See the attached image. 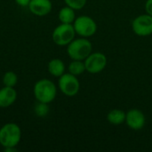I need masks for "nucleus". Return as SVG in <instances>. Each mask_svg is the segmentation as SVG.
Returning <instances> with one entry per match:
<instances>
[{
    "label": "nucleus",
    "mask_w": 152,
    "mask_h": 152,
    "mask_svg": "<svg viewBox=\"0 0 152 152\" xmlns=\"http://www.w3.org/2000/svg\"><path fill=\"white\" fill-rule=\"evenodd\" d=\"M86 70L85 61L78 60H72V61L69 65V72L76 77L82 75Z\"/></svg>",
    "instance_id": "nucleus-15"
},
{
    "label": "nucleus",
    "mask_w": 152,
    "mask_h": 152,
    "mask_svg": "<svg viewBox=\"0 0 152 152\" xmlns=\"http://www.w3.org/2000/svg\"><path fill=\"white\" fill-rule=\"evenodd\" d=\"M30 1H31V0H15V3H16L19 6L27 7V6H28Z\"/></svg>",
    "instance_id": "nucleus-20"
},
{
    "label": "nucleus",
    "mask_w": 152,
    "mask_h": 152,
    "mask_svg": "<svg viewBox=\"0 0 152 152\" xmlns=\"http://www.w3.org/2000/svg\"><path fill=\"white\" fill-rule=\"evenodd\" d=\"M49 106L48 103H45V102H39L35 106V113L37 117L39 118H45L47 116V114L49 113Z\"/></svg>",
    "instance_id": "nucleus-17"
},
{
    "label": "nucleus",
    "mask_w": 152,
    "mask_h": 152,
    "mask_svg": "<svg viewBox=\"0 0 152 152\" xmlns=\"http://www.w3.org/2000/svg\"><path fill=\"white\" fill-rule=\"evenodd\" d=\"M145 10L146 12L152 16V0H147L145 3Z\"/></svg>",
    "instance_id": "nucleus-19"
},
{
    "label": "nucleus",
    "mask_w": 152,
    "mask_h": 152,
    "mask_svg": "<svg viewBox=\"0 0 152 152\" xmlns=\"http://www.w3.org/2000/svg\"><path fill=\"white\" fill-rule=\"evenodd\" d=\"M146 122L145 115L138 109H132L126 112V123L133 130H141L144 127Z\"/></svg>",
    "instance_id": "nucleus-9"
},
{
    "label": "nucleus",
    "mask_w": 152,
    "mask_h": 152,
    "mask_svg": "<svg viewBox=\"0 0 152 152\" xmlns=\"http://www.w3.org/2000/svg\"><path fill=\"white\" fill-rule=\"evenodd\" d=\"M48 71L52 76L60 77L65 73V64L61 59H53L48 63Z\"/></svg>",
    "instance_id": "nucleus-12"
},
{
    "label": "nucleus",
    "mask_w": 152,
    "mask_h": 152,
    "mask_svg": "<svg viewBox=\"0 0 152 152\" xmlns=\"http://www.w3.org/2000/svg\"><path fill=\"white\" fill-rule=\"evenodd\" d=\"M134 33L139 37H148L152 35V16L149 13L141 14L134 18L132 22Z\"/></svg>",
    "instance_id": "nucleus-8"
},
{
    "label": "nucleus",
    "mask_w": 152,
    "mask_h": 152,
    "mask_svg": "<svg viewBox=\"0 0 152 152\" xmlns=\"http://www.w3.org/2000/svg\"><path fill=\"white\" fill-rule=\"evenodd\" d=\"M86 70L91 74H97L102 72L107 66V57L100 52L91 53L84 61Z\"/></svg>",
    "instance_id": "nucleus-7"
},
{
    "label": "nucleus",
    "mask_w": 152,
    "mask_h": 152,
    "mask_svg": "<svg viewBox=\"0 0 152 152\" xmlns=\"http://www.w3.org/2000/svg\"><path fill=\"white\" fill-rule=\"evenodd\" d=\"M28 7L34 15L43 17L51 12L53 4L51 0H31Z\"/></svg>",
    "instance_id": "nucleus-10"
},
{
    "label": "nucleus",
    "mask_w": 152,
    "mask_h": 152,
    "mask_svg": "<svg viewBox=\"0 0 152 152\" xmlns=\"http://www.w3.org/2000/svg\"><path fill=\"white\" fill-rule=\"evenodd\" d=\"M33 93L37 102L49 104L55 99L57 88L55 84L50 79L42 78L34 85Z\"/></svg>",
    "instance_id": "nucleus-1"
},
{
    "label": "nucleus",
    "mask_w": 152,
    "mask_h": 152,
    "mask_svg": "<svg viewBox=\"0 0 152 152\" xmlns=\"http://www.w3.org/2000/svg\"><path fill=\"white\" fill-rule=\"evenodd\" d=\"M21 139L20 127L15 123H7L0 128V145L4 148L16 147Z\"/></svg>",
    "instance_id": "nucleus-3"
},
{
    "label": "nucleus",
    "mask_w": 152,
    "mask_h": 152,
    "mask_svg": "<svg viewBox=\"0 0 152 152\" xmlns=\"http://www.w3.org/2000/svg\"><path fill=\"white\" fill-rule=\"evenodd\" d=\"M92 50V43L85 37L73 39L67 45V53L71 60L85 61Z\"/></svg>",
    "instance_id": "nucleus-2"
},
{
    "label": "nucleus",
    "mask_w": 152,
    "mask_h": 152,
    "mask_svg": "<svg viewBox=\"0 0 152 152\" xmlns=\"http://www.w3.org/2000/svg\"><path fill=\"white\" fill-rule=\"evenodd\" d=\"M58 18L59 20L61 23H66V24H72L76 19V13L75 10L68 5L62 7L58 13Z\"/></svg>",
    "instance_id": "nucleus-13"
},
{
    "label": "nucleus",
    "mask_w": 152,
    "mask_h": 152,
    "mask_svg": "<svg viewBox=\"0 0 152 152\" xmlns=\"http://www.w3.org/2000/svg\"><path fill=\"white\" fill-rule=\"evenodd\" d=\"M126 113L121 110H112L107 115V120L113 126H120L126 122Z\"/></svg>",
    "instance_id": "nucleus-14"
},
{
    "label": "nucleus",
    "mask_w": 152,
    "mask_h": 152,
    "mask_svg": "<svg viewBox=\"0 0 152 152\" xmlns=\"http://www.w3.org/2000/svg\"><path fill=\"white\" fill-rule=\"evenodd\" d=\"M76 34L82 37H89L94 36L97 31V24L95 20L87 15H82L75 19L73 22Z\"/></svg>",
    "instance_id": "nucleus-5"
},
{
    "label": "nucleus",
    "mask_w": 152,
    "mask_h": 152,
    "mask_svg": "<svg viewBox=\"0 0 152 152\" xmlns=\"http://www.w3.org/2000/svg\"><path fill=\"white\" fill-rule=\"evenodd\" d=\"M66 5L73 8L74 10H81L86 4L87 0H64Z\"/></svg>",
    "instance_id": "nucleus-18"
},
{
    "label": "nucleus",
    "mask_w": 152,
    "mask_h": 152,
    "mask_svg": "<svg viewBox=\"0 0 152 152\" xmlns=\"http://www.w3.org/2000/svg\"><path fill=\"white\" fill-rule=\"evenodd\" d=\"M18 82V77L13 71H7L3 76V84L5 86L14 87Z\"/></svg>",
    "instance_id": "nucleus-16"
},
{
    "label": "nucleus",
    "mask_w": 152,
    "mask_h": 152,
    "mask_svg": "<svg viewBox=\"0 0 152 152\" xmlns=\"http://www.w3.org/2000/svg\"><path fill=\"white\" fill-rule=\"evenodd\" d=\"M58 86L61 92L68 96L73 97L77 95L80 89V83L77 79V77L69 73H64L59 77Z\"/></svg>",
    "instance_id": "nucleus-6"
},
{
    "label": "nucleus",
    "mask_w": 152,
    "mask_h": 152,
    "mask_svg": "<svg viewBox=\"0 0 152 152\" xmlns=\"http://www.w3.org/2000/svg\"><path fill=\"white\" fill-rule=\"evenodd\" d=\"M17 99V92L13 87L4 86L0 89V108L12 106Z\"/></svg>",
    "instance_id": "nucleus-11"
},
{
    "label": "nucleus",
    "mask_w": 152,
    "mask_h": 152,
    "mask_svg": "<svg viewBox=\"0 0 152 152\" xmlns=\"http://www.w3.org/2000/svg\"><path fill=\"white\" fill-rule=\"evenodd\" d=\"M76 31L73 24L61 23L57 26L52 34V38L54 44L59 46L68 45L73 39H75Z\"/></svg>",
    "instance_id": "nucleus-4"
}]
</instances>
